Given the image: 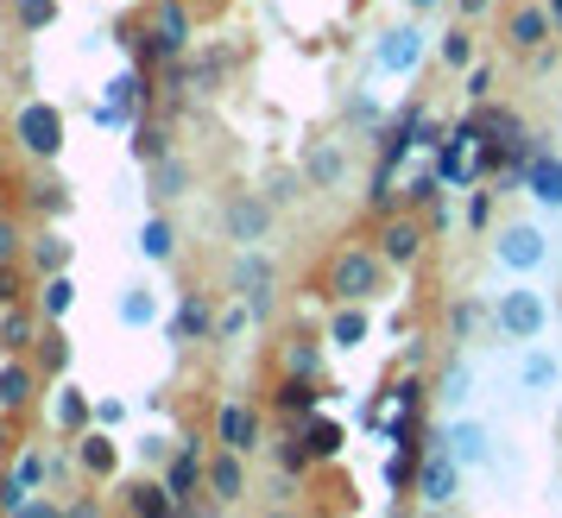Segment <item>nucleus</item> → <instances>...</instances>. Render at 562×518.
<instances>
[{
  "mask_svg": "<svg viewBox=\"0 0 562 518\" xmlns=\"http://www.w3.org/2000/svg\"><path fill=\"white\" fill-rule=\"evenodd\" d=\"M13 146L38 165H57L64 158V108L57 102H20L13 114Z\"/></svg>",
  "mask_w": 562,
  "mask_h": 518,
  "instance_id": "nucleus-1",
  "label": "nucleus"
},
{
  "mask_svg": "<svg viewBox=\"0 0 562 518\" xmlns=\"http://www.w3.org/2000/svg\"><path fill=\"white\" fill-rule=\"evenodd\" d=\"M380 279H385L380 247H341V254L329 259V297L335 304H367V297L380 291Z\"/></svg>",
  "mask_w": 562,
  "mask_h": 518,
  "instance_id": "nucleus-2",
  "label": "nucleus"
},
{
  "mask_svg": "<svg viewBox=\"0 0 562 518\" xmlns=\"http://www.w3.org/2000/svg\"><path fill=\"white\" fill-rule=\"evenodd\" d=\"M493 329L506 341H537L543 329H550V297L531 285H512L493 297Z\"/></svg>",
  "mask_w": 562,
  "mask_h": 518,
  "instance_id": "nucleus-3",
  "label": "nucleus"
},
{
  "mask_svg": "<svg viewBox=\"0 0 562 518\" xmlns=\"http://www.w3.org/2000/svg\"><path fill=\"white\" fill-rule=\"evenodd\" d=\"M272 215H279L272 196H259V190H234L228 209H222V228H228V240H240V247H266V240H272Z\"/></svg>",
  "mask_w": 562,
  "mask_h": 518,
  "instance_id": "nucleus-4",
  "label": "nucleus"
},
{
  "mask_svg": "<svg viewBox=\"0 0 562 518\" xmlns=\"http://www.w3.org/2000/svg\"><path fill=\"white\" fill-rule=\"evenodd\" d=\"M493 259H499L506 272H518V279H525V272H537V266L550 259V240H543V228H537V222H506V228L493 234Z\"/></svg>",
  "mask_w": 562,
  "mask_h": 518,
  "instance_id": "nucleus-5",
  "label": "nucleus"
},
{
  "mask_svg": "<svg viewBox=\"0 0 562 518\" xmlns=\"http://www.w3.org/2000/svg\"><path fill=\"white\" fill-rule=\"evenodd\" d=\"M234 291H240V304L254 311V323H266V316H272L279 279H272V259L259 254V247H240V259H234Z\"/></svg>",
  "mask_w": 562,
  "mask_h": 518,
  "instance_id": "nucleus-6",
  "label": "nucleus"
},
{
  "mask_svg": "<svg viewBox=\"0 0 562 518\" xmlns=\"http://www.w3.org/2000/svg\"><path fill=\"white\" fill-rule=\"evenodd\" d=\"M45 481H52V449H45V442H26V449H20V462H13V474L0 481V518L20 513Z\"/></svg>",
  "mask_w": 562,
  "mask_h": 518,
  "instance_id": "nucleus-7",
  "label": "nucleus"
},
{
  "mask_svg": "<svg viewBox=\"0 0 562 518\" xmlns=\"http://www.w3.org/2000/svg\"><path fill=\"white\" fill-rule=\"evenodd\" d=\"M461 474H468V468L456 462V449H449L442 430H436L430 449H424V468H417V493H424L430 506H449V499L461 493Z\"/></svg>",
  "mask_w": 562,
  "mask_h": 518,
  "instance_id": "nucleus-8",
  "label": "nucleus"
},
{
  "mask_svg": "<svg viewBox=\"0 0 562 518\" xmlns=\"http://www.w3.org/2000/svg\"><path fill=\"white\" fill-rule=\"evenodd\" d=\"M424 254H430V222H411V215H385V228H380V259H385V266L411 272V266H417Z\"/></svg>",
  "mask_w": 562,
  "mask_h": 518,
  "instance_id": "nucleus-9",
  "label": "nucleus"
},
{
  "mask_svg": "<svg viewBox=\"0 0 562 518\" xmlns=\"http://www.w3.org/2000/svg\"><path fill=\"white\" fill-rule=\"evenodd\" d=\"M165 336L190 348V341H215V304H209V291H183L171 323H165Z\"/></svg>",
  "mask_w": 562,
  "mask_h": 518,
  "instance_id": "nucleus-10",
  "label": "nucleus"
},
{
  "mask_svg": "<svg viewBox=\"0 0 562 518\" xmlns=\"http://www.w3.org/2000/svg\"><path fill=\"white\" fill-rule=\"evenodd\" d=\"M165 487L178 506H196V487H209V455L203 442H178V455L165 462Z\"/></svg>",
  "mask_w": 562,
  "mask_h": 518,
  "instance_id": "nucleus-11",
  "label": "nucleus"
},
{
  "mask_svg": "<svg viewBox=\"0 0 562 518\" xmlns=\"http://www.w3.org/2000/svg\"><path fill=\"white\" fill-rule=\"evenodd\" d=\"M373 64H380L385 77H411V70L424 64V26H392V32H380Z\"/></svg>",
  "mask_w": 562,
  "mask_h": 518,
  "instance_id": "nucleus-12",
  "label": "nucleus"
},
{
  "mask_svg": "<svg viewBox=\"0 0 562 518\" xmlns=\"http://www.w3.org/2000/svg\"><path fill=\"white\" fill-rule=\"evenodd\" d=\"M38 386H45V373H38V361H26V354H7L0 361V412L20 417L38 398Z\"/></svg>",
  "mask_w": 562,
  "mask_h": 518,
  "instance_id": "nucleus-13",
  "label": "nucleus"
},
{
  "mask_svg": "<svg viewBox=\"0 0 562 518\" xmlns=\"http://www.w3.org/2000/svg\"><path fill=\"white\" fill-rule=\"evenodd\" d=\"M153 38H158V52H165V64H183V52L196 45V26H190V7L183 0H158Z\"/></svg>",
  "mask_w": 562,
  "mask_h": 518,
  "instance_id": "nucleus-14",
  "label": "nucleus"
},
{
  "mask_svg": "<svg viewBox=\"0 0 562 518\" xmlns=\"http://www.w3.org/2000/svg\"><path fill=\"white\" fill-rule=\"evenodd\" d=\"M442 442L456 449L461 468H486L493 462V430H486L481 417H449V424H442Z\"/></svg>",
  "mask_w": 562,
  "mask_h": 518,
  "instance_id": "nucleus-15",
  "label": "nucleus"
},
{
  "mask_svg": "<svg viewBox=\"0 0 562 518\" xmlns=\"http://www.w3.org/2000/svg\"><path fill=\"white\" fill-rule=\"evenodd\" d=\"M209 499L215 506H240L247 499V455L240 449H215L209 455Z\"/></svg>",
  "mask_w": 562,
  "mask_h": 518,
  "instance_id": "nucleus-16",
  "label": "nucleus"
},
{
  "mask_svg": "<svg viewBox=\"0 0 562 518\" xmlns=\"http://www.w3.org/2000/svg\"><path fill=\"white\" fill-rule=\"evenodd\" d=\"M215 442H222V449H240V455L259 449V412L247 398H228V405L215 412Z\"/></svg>",
  "mask_w": 562,
  "mask_h": 518,
  "instance_id": "nucleus-17",
  "label": "nucleus"
},
{
  "mask_svg": "<svg viewBox=\"0 0 562 518\" xmlns=\"http://www.w3.org/2000/svg\"><path fill=\"white\" fill-rule=\"evenodd\" d=\"M304 178H310V190H341L348 183V146L341 139H316L304 153Z\"/></svg>",
  "mask_w": 562,
  "mask_h": 518,
  "instance_id": "nucleus-18",
  "label": "nucleus"
},
{
  "mask_svg": "<svg viewBox=\"0 0 562 518\" xmlns=\"http://www.w3.org/2000/svg\"><path fill=\"white\" fill-rule=\"evenodd\" d=\"M550 7H512V20H506V45L518 57H531V52H543L550 45Z\"/></svg>",
  "mask_w": 562,
  "mask_h": 518,
  "instance_id": "nucleus-19",
  "label": "nucleus"
},
{
  "mask_svg": "<svg viewBox=\"0 0 562 518\" xmlns=\"http://www.w3.org/2000/svg\"><path fill=\"white\" fill-rule=\"evenodd\" d=\"M316 405H323V386H316V380L284 373L279 386H272V412H279L284 424H304V417H316Z\"/></svg>",
  "mask_w": 562,
  "mask_h": 518,
  "instance_id": "nucleus-20",
  "label": "nucleus"
},
{
  "mask_svg": "<svg viewBox=\"0 0 562 518\" xmlns=\"http://www.w3.org/2000/svg\"><path fill=\"white\" fill-rule=\"evenodd\" d=\"M77 462L82 474H95V481H114V468H121V449H114V437H108L102 424H89L77 437Z\"/></svg>",
  "mask_w": 562,
  "mask_h": 518,
  "instance_id": "nucleus-21",
  "label": "nucleus"
},
{
  "mask_svg": "<svg viewBox=\"0 0 562 518\" xmlns=\"http://www.w3.org/2000/svg\"><path fill=\"white\" fill-rule=\"evenodd\" d=\"M190 183H196V171H190V158H158V165H146V190H153L158 203H178V196H190Z\"/></svg>",
  "mask_w": 562,
  "mask_h": 518,
  "instance_id": "nucleus-22",
  "label": "nucleus"
},
{
  "mask_svg": "<svg viewBox=\"0 0 562 518\" xmlns=\"http://www.w3.org/2000/svg\"><path fill=\"white\" fill-rule=\"evenodd\" d=\"M52 417H57V430L64 437H82L89 424H95V398L82 386H70V380H57V405H52Z\"/></svg>",
  "mask_w": 562,
  "mask_h": 518,
  "instance_id": "nucleus-23",
  "label": "nucleus"
},
{
  "mask_svg": "<svg viewBox=\"0 0 562 518\" xmlns=\"http://www.w3.org/2000/svg\"><path fill=\"white\" fill-rule=\"evenodd\" d=\"M525 196L543 209H562V158L557 153H537L531 171H525Z\"/></svg>",
  "mask_w": 562,
  "mask_h": 518,
  "instance_id": "nucleus-24",
  "label": "nucleus"
},
{
  "mask_svg": "<svg viewBox=\"0 0 562 518\" xmlns=\"http://www.w3.org/2000/svg\"><path fill=\"white\" fill-rule=\"evenodd\" d=\"M127 518H183V506L171 499L165 481H133L127 487Z\"/></svg>",
  "mask_w": 562,
  "mask_h": 518,
  "instance_id": "nucleus-25",
  "label": "nucleus"
},
{
  "mask_svg": "<svg viewBox=\"0 0 562 518\" xmlns=\"http://www.w3.org/2000/svg\"><path fill=\"white\" fill-rule=\"evenodd\" d=\"M70 203H77V196H70V183L52 178V171H38V178L26 183V209H32V215H45V222L70 215Z\"/></svg>",
  "mask_w": 562,
  "mask_h": 518,
  "instance_id": "nucleus-26",
  "label": "nucleus"
},
{
  "mask_svg": "<svg viewBox=\"0 0 562 518\" xmlns=\"http://www.w3.org/2000/svg\"><path fill=\"white\" fill-rule=\"evenodd\" d=\"M38 336H45V323H38V311H26V304L0 311V354H26V348H32Z\"/></svg>",
  "mask_w": 562,
  "mask_h": 518,
  "instance_id": "nucleus-27",
  "label": "nucleus"
},
{
  "mask_svg": "<svg viewBox=\"0 0 562 518\" xmlns=\"http://www.w3.org/2000/svg\"><path fill=\"white\" fill-rule=\"evenodd\" d=\"M367 336H373V316H367V304H341V311L329 316V348H341V354H355Z\"/></svg>",
  "mask_w": 562,
  "mask_h": 518,
  "instance_id": "nucleus-28",
  "label": "nucleus"
},
{
  "mask_svg": "<svg viewBox=\"0 0 562 518\" xmlns=\"http://www.w3.org/2000/svg\"><path fill=\"white\" fill-rule=\"evenodd\" d=\"M70 254H77V247H70V240H64L57 228H45L38 240H26V259H32V272H38V279H52V272H70Z\"/></svg>",
  "mask_w": 562,
  "mask_h": 518,
  "instance_id": "nucleus-29",
  "label": "nucleus"
},
{
  "mask_svg": "<svg viewBox=\"0 0 562 518\" xmlns=\"http://www.w3.org/2000/svg\"><path fill=\"white\" fill-rule=\"evenodd\" d=\"M297 437L310 442V455H316V462H335V455H341V449H348V430H341V424H335V417H304V424H297Z\"/></svg>",
  "mask_w": 562,
  "mask_h": 518,
  "instance_id": "nucleus-30",
  "label": "nucleus"
},
{
  "mask_svg": "<svg viewBox=\"0 0 562 518\" xmlns=\"http://www.w3.org/2000/svg\"><path fill=\"white\" fill-rule=\"evenodd\" d=\"M139 259H146V266H171V259H178V228H171L165 215H146V222H139Z\"/></svg>",
  "mask_w": 562,
  "mask_h": 518,
  "instance_id": "nucleus-31",
  "label": "nucleus"
},
{
  "mask_svg": "<svg viewBox=\"0 0 562 518\" xmlns=\"http://www.w3.org/2000/svg\"><path fill=\"white\" fill-rule=\"evenodd\" d=\"M474 127H481V139H518V133H531L525 114L506 102H474Z\"/></svg>",
  "mask_w": 562,
  "mask_h": 518,
  "instance_id": "nucleus-32",
  "label": "nucleus"
},
{
  "mask_svg": "<svg viewBox=\"0 0 562 518\" xmlns=\"http://www.w3.org/2000/svg\"><path fill=\"white\" fill-rule=\"evenodd\" d=\"M70 304H77V279H70V272L38 279V316H45V323H64V316H70Z\"/></svg>",
  "mask_w": 562,
  "mask_h": 518,
  "instance_id": "nucleus-33",
  "label": "nucleus"
},
{
  "mask_svg": "<svg viewBox=\"0 0 562 518\" xmlns=\"http://www.w3.org/2000/svg\"><path fill=\"white\" fill-rule=\"evenodd\" d=\"M70 354H77L70 336H64L57 323H45V336H38V373H45V380H64V373H70Z\"/></svg>",
  "mask_w": 562,
  "mask_h": 518,
  "instance_id": "nucleus-34",
  "label": "nucleus"
},
{
  "mask_svg": "<svg viewBox=\"0 0 562 518\" xmlns=\"http://www.w3.org/2000/svg\"><path fill=\"white\" fill-rule=\"evenodd\" d=\"M228 70H234V52L228 45H215V52H203L196 64H190V89H196V95H215Z\"/></svg>",
  "mask_w": 562,
  "mask_h": 518,
  "instance_id": "nucleus-35",
  "label": "nucleus"
},
{
  "mask_svg": "<svg viewBox=\"0 0 562 518\" xmlns=\"http://www.w3.org/2000/svg\"><path fill=\"white\" fill-rule=\"evenodd\" d=\"M127 153H133V165H158V158H171V133L158 127V121H139L127 139Z\"/></svg>",
  "mask_w": 562,
  "mask_h": 518,
  "instance_id": "nucleus-36",
  "label": "nucleus"
},
{
  "mask_svg": "<svg viewBox=\"0 0 562 518\" xmlns=\"http://www.w3.org/2000/svg\"><path fill=\"white\" fill-rule=\"evenodd\" d=\"M114 316L127 323V329H153L158 323V297L146 285H133V291H121V304H114Z\"/></svg>",
  "mask_w": 562,
  "mask_h": 518,
  "instance_id": "nucleus-37",
  "label": "nucleus"
},
{
  "mask_svg": "<svg viewBox=\"0 0 562 518\" xmlns=\"http://www.w3.org/2000/svg\"><path fill=\"white\" fill-rule=\"evenodd\" d=\"M481 323H493V304H481V297H456L449 304V341H468Z\"/></svg>",
  "mask_w": 562,
  "mask_h": 518,
  "instance_id": "nucleus-38",
  "label": "nucleus"
},
{
  "mask_svg": "<svg viewBox=\"0 0 562 518\" xmlns=\"http://www.w3.org/2000/svg\"><path fill=\"white\" fill-rule=\"evenodd\" d=\"M284 373H297V380H316V373H323V348H316L304 329L284 341Z\"/></svg>",
  "mask_w": 562,
  "mask_h": 518,
  "instance_id": "nucleus-39",
  "label": "nucleus"
},
{
  "mask_svg": "<svg viewBox=\"0 0 562 518\" xmlns=\"http://www.w3.org/2000/svg\"><path fill=\"white\" fill-rule=\"evenodd\" d=\"M436 57H442V70H456V77H468L474 70V32H449V38H436Z\"/></svg>",
  "mask_w": 562,
  "mask_h": 518,
  "instance_id": "nucleus-40",
  "label": "nucleus"
},
{
  "mask_svg": "<svg viewBox=\"0 0 562 518\" xmlns=\"http://www.w3.org/2000/svg\"><path fill=\"white\" fill-rule=\"evenodd\" d=\"M436 398H442V405H468V398H474V367L461 361V354L442 367V386H436Z\"/></svg>",
  "mask_w": 562,
  "mask_h": 518,
  "instance_id": "nucleus-41",
  "label": "nucleus"
},
{
  "mask_svg": "<svg viewBox=\"0 0 562 518\" xmlns=\"http://www.w3.org/2000/svg\"><path fill=\"white\" fill-rule=\"evenodd\" d=\"M272 455H279V468H284V474H297V481H304L310 468H316V455H310V442L297 437V424H291V430L279 437V449H272Z\"/></svg>",
  "mask_w": 562,
  "mask_h": 518,
  "instance_id": "nucleus-42",
  "label": "nucleus"
},
{
  "mask_svg": "<svg viewBox=\"0 0 562 518\" xmlns=\"http://www.w3.org/2000/svg\"><path fill=\"white\" fill-rule=\"evenodd\" d=\"M557 354H543V348H531L525 354V367H518V380H525V392H543V386H557Z\"/></svg>",
  "mask_w": 562,
  "mask_h": 518,
  "instance_id": "nucleus-43",
  "label": "nucleus"
},
{
  "mask_svg": "<svg viewBox=\"0 0 562 518\" xmlns=\"http://www.w3.org/2000/svg\"><path fill=\"white\" fill-rule=\"evenodd\" d=\"M7 7H13L20 32H45V26H57V0H7Z\"/></svg>",
  "mask_w": 562,
  "mask_h": 518,
  "instance_id": "nucleus-44",
  "label": "nucleus"
},
{
  "mask_svg": "<svg viewBox=\"0 0 562 518\" xmlns=\"http://www.w3.org/2000/svg\"><path fill=\"white\" fill-rule=\"evenodd\" d=\"M304 183H310L304 171H272V178H266V196L284 209V203H297V196H304Z\"/></svg>",
  "mask_w": 562,
  "mask_h": 518,
  "instance_id": "nucleus-45",
  "label": "nucleus"
},
{
  "mask_svg": "<svg viewBox=\"0 0 562 518\" xmlns=\"http://www.w3.org/2000/svg\"><path fill=\"white\" fill-rule=\"evenodd\" d=\"M392 171H398L392 158H380V171H373V209H380V215H392V203H398V190H392Z\"/></svg>",
  "mask_w": 562,
  "mask_h": 518,
  "instance_id": "nucleus-46",
  "label": "nucleus"
},
{
  "mask_svg": "<svg viewBox=\"0 0 562 518\" xmlns=\"http://www.w3.org/2000/svg\"><path fill=\"white\" fill-rule=\"evenodd\" d=\"M20 297H26V279H20V259H7V266H0V311H13Z\"/></svg>",
  "mask_w": 562,
  "mask_h": 518,
  "instance_id": "nucleus-47",
  "label": "nucleus"
},
{
  "mask_svg": "<svg viewBox=\"0 0 562 518\" xmlns=\"http://www.w3.org/2000/svg\"><path fill=\"white\" fill-rule=\"evenodd\" d=\"M247 323H254V311H247V304H228V311L215 316V341H234Z\"/></svg>",
  "mask_w": 562,
  "mask_h": 518,
  "instance_id": "nucleus-48",
  "label": "nucleus"
},
{
  "mask_svg": "<svg viewBox=\"0 0 562 518\" xmlns=\"http://www.w3.org/2000/svg\"><path fill=\"white\" fill-rule=\"evenodd\" d=\"M461 95H468V102H493V70H486V64H474V70L461 77Z\"/></svg>",
  "mask_w": 562,
  "mask_h": 518,
  "instance_id": "nucleus-49",
  "label": "nucleus"
},
{
  "mask_svg": "<svg viewBox=\"0 0 562 518\" xmlns=\"http://www.w3.org/2000/svg\"><path fill=\"white\" fill-rule=\"evenodd\" d=\"M20 247H26V234H20V222L0 209V266H7V259H20Z\"/></svg>",
  "mask_w": 562,
  "mask_h": 518,
  "instance_id": "nucleus-50",
  "label": "nucleus"
},
{
  "mask_svg": "<svg viewBox=\"0 0 562 518\" xmlns=\"http://www.w3.org/2000/svg\"><path fill=\"white\" fill-rule=\"evenodd\" d=\"M486 222H493V190L474 183V196H468V228H486Z\"/></svg>",
  "mask_w": 562,
  "mask_h": 518,
  "instance_id": "nucleus-51",
  "label": "nucleus"
},
{
  "mask_svg": "<svg viewBox=\"0 0 562 518\" xmlns=\"http://www.w3.org/2000/svg\"><path fill=\"white\" fill-rule=\"evenodd\" d=\"M7 518H64V506H57V499H45V493H32L26 506H20V513H7Z\"/></svg>",
  "mask_w": 562,
  "mask_h": 518,
  "instance_id": "nucleus-52",
  "label": "nucleus"
},
{
  "mask_svg": "<svg viewBox=\"0 0 562 518\" xmlns=\"http://www.w3.org/2000/svg\"><path fill=\"white\" fill-rule=\"evenodd\" d=\"M139 449H146V468H165L171 455H178V442H165V437H146Z\"/></svg>",
  "mask_w": 562,
  "mask_h": 518,
  "instance_id": "nucleus-53",
  "label": "nucleus"
},
{
  "mask_svg": "<svg viewBox=\"0 0 562 518\" xmlns=\"http://www.w3.org/2000/svg\"><path fill=\"white\" fill-rule=\"evenodd\" d=\"M121 417H127V405H121V398H95V424H102V430H114Z\"/></svg>",
  "mask_w": 562,
  "mask_h": 518,
  "instance_id": "nucleus-54",
  "label": "nucleus"
},
{
  "mask_svg": "<svg viewBox=\"0 0 562 518\" xmlns=\"http://www.w3.org/2000/svg\"><path fill=\"white\" fill-rule=\"evenodd\" d=\"M64 518H102V499H95V493H82V499L64 506Z\"/></svg>",
  "mask_w": 562,
  "mask_h": 518,
  "instance_id": "nucleus-55",
  "label": "nucleus"
},
{
  "mask_svg": "<svg viewBox=\"0 0 562 518\" xmlns=\"http://www.w3.org/2000/svg\"><path fill=\"white\" fill-rule=\"evenodd\" d=\"M417 146H430L436 153V146H442V121H417Z\"/></svg>",
  "mask_w": 562,
  "mask_h": 518,
  "instance_id": "nucleus-56",
  "label": "nucleus"
},
{
  "mask_svg": "<svg viewBox=\"0 0 562 518\" xmlns=\"http://www.w3.org/2000/svg\"><path fill=\"white\" fill-rule=\"evenodd\" d=\"M456 7H461V13H468V20H481V13H486V7H493V0H456Z\"/></svg>",
  "mask_w": 562,
  "mask_h": 518,
  "instance_id": "nucleus-57",
  "label": "nucleus"
},
{
  "mask_svg": "<svg viewBox=\"0 0 562 518\" xmlns=\"http://www.w3.org/2000/svg\"><path fill=\"white\" fill-rule=\"evenodd\" d=\"M543 7H550V26L562 32V0H543Z\"/></svg>",
  "mask_w": 562,
  "mask_h": 518,
  "instance_id": "nucleus-58",
  "label": "nucleus"
},
{
  "mask_svg": "<svg viewBox=\"0 0 562 518\" xmlns=\"http://www.w3.org/2000/svg\"><path fill=\"white\" fill-rule=\"evenodd\" d=\"M259 518H304V513H291V506H272V513H259Z\"/></svg>",
  "mask_w": 562,
  "mask_h": 518,
  "instance_id": "nucleus-59",
  "label": "nucleus"
},
{
  "mask_svg": "<svg viewBox=\"0 0 562 518\" xmlns=\"http://www.w3.org/2000/svg\"><path fill=\"white\" fill-rule=\"evenodd\" d=\"M405 7H417V13H430V7H442V0H405Z\"/></svg>",
  "mask_w": 562,
  "mask_h": 518,
  "instance_id": "nucleus-60",
  "label": "nucleus"
},
{
  "mask_svg": "<svg viewBox=\"0 0 562 518\" xmlns=\"http://www.w3.org/2000/svg\"><path fill=\"white\" fill-rule=\"evenodd\" d=\"M0 449H7V412H0Z\"/></svg>",
  "mask_w": 562,
  "mask_h": 518,
  "instance_id": "nucleus-61",
  "label": "nucleus"
},
{
  "mask_svg": "<svg viewBox=\"0 0 562 518\" xmlns=\"http://www.w3.org/2000/svg\"><path fill=\"white\" fill-rule=\"evenodd\" d=\"M392 518H411V513H405V506H392Z\"/></svg>",
  "mask_w": 562,
  "mask_h": 518,
  "instance_id": "nucleus-62",
  "label": "nucleus"
},
{
  "mask_svg": "<svg viewBox=\"0 0 562 518\" xmlns=\"http://www.w3.org/2000/svg\"><path fill=\"white\" fill-rule=\"evenodd\" d=\"M557 430H562V412H557Z\"/></svg>",
  "mask_w": 562,
  "mask_h": 518,
  "instance_id": "nucleus-63",
  "label": "nucleus"
}]
</instances>
